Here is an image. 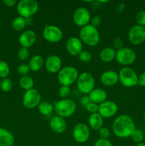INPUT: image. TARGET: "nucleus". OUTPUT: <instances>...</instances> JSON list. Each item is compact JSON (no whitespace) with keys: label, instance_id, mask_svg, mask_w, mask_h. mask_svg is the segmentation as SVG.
Instances as JSON below:
<instances>
[{"label":"nucleus","instance_id":"nucleus-38","mask_svg":"<svg viewBox=\"0 0 145 146\" xmlns=\"http://www.w3.org/2000/svg\"><path fill=\"white\" fill-rule=\"evenodd\" d=\"M112 46L114 47V49H117V50L123 48V41L121 38H115L112 41Z\"/></svg>","mask_w":145,"mask_h":146},{"label":"nucleus","instance_id":"nucleus-22","mask_svg":"<svg viewBox=\"0 0 145 146\" xmlns=\"http://www.w3.org/2000/svg\"><path fill=\"white\" fill-rule=\"evenodd\" d=\"M103 118L98 113L90 114L88 118V125L95 131H98L103 125Z\"/></svg>","mask_w":145,"mask_h":146},{"label":"nucleus","instance_id":"nucleus-9","mask_svg":"<svg viewBox=\"0 0 145 146\" xmlns=\"http://www.w3.org/2000/svg\"><path fill=\"white\" fill-rule=\"evenodd\" d=\"M136 58V53L130 48L123 47L121 49L116 51L115 59L120 65L125 66V67L133 64Z\"/></svg>","mask_w":145,"mask_h":146},{"label":"nucleus","instance_id":"nucleus-36","mask_svg":"<svg viewBox=\"0 0 145 146\" xmlns=\"http://www.w3.org/2000/svg\"><path fill=\"white\" fill-rule=\"evenodd\" d=\"M98 134L100 138L102 139H108L110 136V131L107 128L102 127L100 130H98Z\"/></svg>","mask_w":145,"mask_h":146},{"label":"nucleus","instance_id":"nucleus-43","mask_svg":"<svg viewBox=\"0 0 145 146\" xmlns=\"http://www.w3.org/2000/svg\"><path fill=\"white\" fill-rule=\"evenodd\" d=\"M3 3L8 7H13L16 4V0H4Z\"/></svg>","mask_w":145,"mask_h":146},{"label":"nucleus","instance_id":"nucleus-10","mask_svg":"<svg viewBox=\"0 0 145 146\" xmlns=\"http://www.w3.org/2000/svg\"><path fill=\"white\" fill-rule=\"evenodd\" d=\"M43 36L48 42L58 43L61 41L63 34L61 29L55 25H46L44 29Z\"/></svg>","mask_w":145,"mask_h":146},{"label":"nucleus","instance_id":"nucleus-5","mask_svg":"<svg viewBox=\"0 0 145 146\" xmlns=\"http://www.w3.org/2000/svg\"><path fill=\"white\" fill-rule=\"evenodd\" d=\"M76 82L78 91L85 95H88L95 88V78L89 72H82L79 74Z\"/></svg>","mask_w":145,"mask_h":146},{"label":"nucleus","instance_id":"nucleus-34","mask_svg":"<svg viewBox=\"0 0 145 146\" xmlns=\"http://www.w3.org/2000/svg\"><path fill=\"white\" fill-rule=\"evenodd\" d=\"M29 72H30V68L28 64H20V65L17 67V73H18L21 76L28 75Z\"/></svg>","mask_w":145,"mask_h":146},{"label":"nucleus","instance_id":"nucleus-35","mask_svg":"<svg viewBox=\"0 0 145 146\" xmlns=\"http://www.w3.org/2000/svg\"><path fill=\"white\" fill-rule=\"evenodd\" d=\"M136 21L137 25L145 27V11H139L136 15Z\"/></svg>","mask_w":145,"mask_h":146},{"label":"nucleus","instance_id":"nucleus-30","mask_svg":"<svg viewBox=\"0 0 145 146\" xmlns=\"http://www.w3.org/2000/svg\"><path fill=\"white\" fill-rule=\"evenodd\" d=\"M131 138L135 143H142L143 141L144 138V135L143 132L142 131L136 129L132 133Z\"/></svg>","mask_w":145,"mask_h":146},{"label":"nucleus","instance_id":"nucleus-45","mask_svg":"<svg viewBox=\"0 0 145 146\" xmlns=\"http://www.w3.org/2000/svg\"><path fill=\"white\" fill-rule=\"evenodd\" d=\"M136 146H145V143L143 142L139 143H137V145H136Z\"/></svg>","mask_w":145,"mask_h":146},{"label":"nucleus","instance_id":"nucleus-6","mask_svg":"<svg viewBox=\"0 0 145 146\" xmlns=\"http://www.w3.org/2000/svg\"><path fill=\"white\" fill-rule=\"evenodd\" d=\"M39 5L35 0H21L17 4V11L20 17L28 19L38 11Z\"/></svg>","mask_w":145,"mask_h":146},{"label":"nucleus","instance_id":"nucleus-23","mask_svg":"<svg viewBox=\"0 0 145 146\" xmlns=\"http://www.w3.org/2000/svg\"><path fill=\"white\" fill-rule=\"evenodd\" d=\"M116 51L112 47H105L100 53V58L105 63H109L115 59Z\"/></svg>","mask_w":145,"mask_h":146},{"label":"nucleus","instance_id":"nucleus-21","mask_svg":"<svg viewBox=\"0 0 145 146\" xmlns=\"http://www.w3.org/2000/svg\"><path fill=\"white\" fill-rule=\"evenodd\" d=\"M14 141V135L9 131L0 128V146H13Z\"/></svg>","mask_w":145,"mask_h":146},{"label":"nucleus","instance_id":"nucleus-2","mask_svg":"<svg viewBox=\"0 0 145 146\" xmlns=\"http://www.w3.org/2000/svg\"><path fill=\"white\" fill-rule=\"evenodd\" d=\"M80 39L82 43L89 46H95L98 45L100 39L99 31L97 27L89 24L82 27L79 33Z\"/></svg>","mask_w":145,"mask_h":146},{"label":"nucleus","instance_id":"nucleus-24","mask_svg":"<svg viewBox=\"0 0 145 146\" xmlns=\"http://www.w3.org/2000/svg\"><path fill=\"white\" fill-rule=\"evenodd\" d=\"M44 64V58L40 55H34L31 57L28 61V66H29L30 71L36 72L41 70Z\"/></svg>","mask_w":145,"mask_h":146},{"label":"nucleus","instance_id":"nucleus-44","mask_svg":"<svg viewBox=\"0 0 145 146\" xmlns=\"http://www.w3.org/2000/svg\"><path fill=\"white\" fill-rule=\"evenodd\" d=\"M125 4H124V3H121V4H119L117 7V12H121V11L125 9Z\"/></svg>","mask_w":145,"mask_h":146},{"label":"nucleus","instance_id":"nucleus-11","mask_svg":"<svg viewBox=\"0 0 145 146\" xmlns=\"http://www.w3.org/2000/svg\"><path fill=\"white\" fill-rule=\"evenodd\" d=\"M72 138L78 143H86L90 137V132L88 125L83 123H78L72 130Z\"/></svg>","mask_w":145,"mask_h":146},{"label":"nucleus","instance_id":"nucleus-41","mask_svg":"<svg viewBox=\"0 0 145 146\" xmlns=\"http://www.w3.org/2000/svg\"><path fill=\"white\" fill-rule=\"evenodd\" d=\"M138 84L141 86H145V72L138 76Z\"/></svg>","mask_w":145,"mask_h":146},{"label":"nucleus","instance_id":"nucleus-14","mask_svg":"<svg viewBox=\"0 0 145 146\" xmlns=\"http://www.w3.org/2000/svg\"><path fill=\"white\" fill-rule=\"evenodd\" d=\"M118 111V106L112 101H105L98 105V113L105 118H112L117 113Z\"/></svg>","mask_w":145,"mask_h":146},{"label":"nucleus","instance_id":"nucleus-8","mask_svg":"<svg viewBox=\"0 0 145 146\" xmlns=\"http://www.w3.org/2000/svg\"><path fill=\"white\" fill-rule=\"evenodd\" d=\"M41 102V96L39 91L36 88L26 91L23 96V106L27 109H34L37 108Z\"/></svg>","mask_w":145,"mask_h":146},{"label":"nucleus","instance_id":"nucleus-20","mask_svg":"<svg viewBox=\"0 0 145 146\" xmlns=\"http://www.w3.org/2000/svg\"><path fill=\"white\" fill-rule=\"evenodd\" d=\"M88 96L90 102L94 103L97 105H100L105 102L107 98V92L102 88H94Z\"/></svg>","mask_w":145,"mask_h":146},{"label":"nucleus","instance_id":"nucleus-4","mask_svg":"<svg viewBox=\"0 0 145 146\" xmlns=\"http://www.w3.org/2000/svg\"><path fill=\"white\" fill-rule=\"evenodd\" d=\"M78 71L75 67L68 66L61 68L58 73V81L61 86H69L75 83L78 78Z\"/></svg>","mask_w":145,"mask_h":146},{"label":"nucleus","instance_id":"nucleus-13","mask_svg":"<svg viewBox=\"0 0 145 146\" xmlns=\"http://www.w3.org/2000/svg\"><path fill=\"white\" fill-rule=\"evenodd\" d=\"M128 38L134 45H139L145 41V27L134 25L129 29Z\"/></svg>","mask_w":145,"mask_h":146},{"label":"nucleus","instance_id":"nucleus-28","mask_svg":"<svg viewBox=\"0 0 145 146\" xmlns=\"http://www.w3.org/2000/svg\"><path fill=\"white\" fill-rule=\"evenodd\" d=\"M10 73V68L9 64L4 61H0V78H7Z\"/></svg>","mask_w":145,"mask_h":146},{"label":"nucleus","instance_id":"nucleus-17","mask_svg":"<svg viewBox=\"0 0 145 146\" xmlns=\"http://www.w3.org/2000/svg\"><path fill=\"white\" fill-rule=\"evenodd\" d=\"M36 40V34L33 30H26L24 31L18 38V43L21 47L28 48L32 46Z\"/></svg>","mask_w":145,"mask_h":146},{"label":"nucleus","instance_id":"nucleus-40","mask_svg":"<svg viewBox=\"0 0 145 146\" xmlns=\"http://www.w3.org/2000/svg\"><path fill=\"white\" fill-rule=\"evenodd\" d=\"M101 22H102V20L99 16H94L92 18H91L90 24H92L94 27H98V26L100 25Z\"/></svg>","mask_w":145,"mask_h":146},{"label":"nucleus","instance_id":"nucleus-46","mask_svg":"<svg viewBox=\"0 0 145 146\" xmlns=\"http://www.w3.org/2000/svg\"><path fill=\"white\" fill-rule=\"evenodd\" d=\"M144 123H145V114L144 115Z\"/></svg>","mask_w":145,"mask_h":146},{"label":"nucleus","instance_id":"nucleus-25","mask_svg":"<svg viewBox=\"0 0 145 146\" xmlns=\"http://www.w3.org/2000/svg\"><path fill=\"white\" fill-rule=\"evenodd\" d=\"M38 111L42 115L48 116L54 111V106L48 101H41L38 105Z\"/></svg>","mask_w":145,"mask_h":146},{"label":"nucleus","instance_id":"nucleus-19","mask_svg":"<svg viewBox=\"0 0 145 146\" xmlns=\"http://www.w3.org/2000/svg\"><path fill=\"white\" fill-rule=\"evenodd\" d=\"M49 125L51 129L55 133H63L67 128V123L65 118L57 115L51 118Z\"/></svg>","mask_w":145,"mask_h":146},{"label":"nucleus","instance_id":"nucleus-31","mask_svg":"<svg viewBox=\"0 0 145 146\" xmlns=\"http://www.w3.org/2000/svg\"><path fill=\"white\" fill-rule=\"evenodd\" d=\"M71 94V88L69 86H61L58 90V95L61 97V99H65L68 98Z\"/></svg>","mask_w":145,"mask_h":146},{"label":"nucleus","instance_id":"nucleus-42","mask_svg":"<svg viewBox=\"0 0 145 146\" xmlns=\"http://www.w3.org/2000/svg\"><path fill=\"white\" fill-rule=\"evenodd\" d=\"M90 103V98L88 97V96H83L82 98H80V104L82 106H86L87 105Z\"/></svg>","mask_w":145,"mask_h":146},{"label":"nucleus","instance_id":"nucleus-7","mask_svg":"<svg viewBox=\"0 0 145 146\" xmlns=\"http://www.w3.org/2000/svg\"><path fill=\"white\" fill-rule=\"evenodd\" d=\"M119 81L122 86L127 88L136 86L138 84V75L130 67H124L119 71Z\"/></svg>","mask_w":145,"mask_h":146},{"label":"nucleus","instance_id":"nucleus-37","mask_svg":"<svg viewBox=\"0 0 145 146\" xmlns=\"http://www.w3.org/2000/svg\"><path fill=\"white\" fill-rule=\"evenodd\" d=\"M85 109L88 112H89L91 114L96 113L98 112V105L90 102L88 105L85 106Z\"/></svg>","mask_w":145,"mask_h":146},{"label":"nucleus","instance_id":"nucleus-3","mask_svg":"<svg viewBox=\"0 0 145 146\" xmlns=\"http://www.w3.org/2000/svg\"><path fill=\"white\" fill-rule=\"evenodd\" d=\"M76 111V104L75 101L70 98L61 99L54 105V111L57 115L62 118H69Z\"/></svg>","mask_w":145,"mask_h":146},{"label":"nucleus","instance_id":"nucleus-26","mask_svg":"<svg viewBox=\"0 0 145 146\" xmlns=\"http://www.w3.org/2000/svg\"><path fill=\"white\" fill-rule=\"evenodd\" d=\"M18 84H19L20 87L21 88H23L25 91H28V90L31 89V88H34V78L29 75L23 76L20 77Z\"/></svg>","mask_w":145,"mask_h":146},{"label":"nucleus","instance_id":"nucleus-12","mask_svg":"<svg viewBox=\"0 0 145 146\" xmlns=\"http://www.w3.org/2000/svg\"><path fill=\"white\" fill-rule=\"evenodd\" d=\"M72 20L75 25L82 28L90 23L91 14L88 9L78 7L72 14Z\"/></svg>","mask_w":145,"mask_h":146},{"label":"nucleus","instance_id":"nucleus-15","mask_svg":"<svg viewBox=\"0 0 145 146\" xmlns=\"http://www.w3.org/2000/svg\"><path fill=\"white\" fill-rule=\"evenodd\" d=\"M65 46L68 54L73 56H78L81 51H83L82 42L80 38L76 36H72L68 38L66 41Z\"/></svg>","mask_w":145,"mask_h":146},{"label":"nucleus","instance_id":"nucleus-1","mask_svg":"<svg viewBox=\"0 0 145 146\" xmlns=\"http://www.w3.org/2000/svg\"><path fill=\"white\" fill-rule=\"evenodd\" d=\"M112 132L119 138L131 137L132 133L136 130L133 119L127 115H120L114 120L112 126Z\"/></svg>","mask_w":145,"mask_h":146},{"label":"nucleus","instance_id":"nucleus-47","mask_svg":"<svg viewBox=\"0 0 145 146\" xmlns=\"http://www.w3.org/2000/svg\"><path fill=\"white\" fill-rule=\"evenodd\" d=\"M0 82H1V81H0Z\"/></svg>","mask_w":145,"mask_h":146},{"label":"nucleus","instance_id":"nucleus-39","mask_svg":"<svg viewBox=\"0 0 145 146\" xmlns=\"http://www.w3.org/2000/svg\"><path fill=\"white\" fill-rule=\"evenodd\" d=\"M94 146H113V145L108 139L100 138L95 142Z\"/></svg>","mask_w":145,"mask_h":146},{"label":"nucleus","instance_id":"nucleus-32","mask_svg":"<svg viewBox=\"0 0 145 146\" xmlns=\"http://www.w3.org/2000/svg\"><path fill=\"white\" fill-rule=\"evenodd\" d=\"M18 58L21 61H26L29 58V51L28 48L21 47V48L18 51Z\"/></svg>","mask_w":145,"mask_h":146},{"label":"nucleus","instance_id":"nucleus-29","mask_svg":"<svg viewBox=\"0 0 145 146\" xmlns=\"http://www.w3.org/2000/svg\"><path fill=\"white\" fill-rule=\"evenodd\" d=\"M13 87V83L11 80L9 78H3L0 82V88L4 92H9Z\"/></svg>","mask_w":145,"mask_h":146},{"label":"nucleus","instance_id":"nucleus-18","mask_svg":"<svg viewBox=\"0 0 145 146\" xmlns=\"http://www.w3.org/2000/svg\"><path fill=\"white\" fill-rule=\"evenodd\" d=\"M100 81L102 85L105 86H113L119 81L118 73L113 70H108V71H104L101 74Z\"/></svg>","mask_w":145,"mask_h":146},{"label":"nucleus","instance_id":"nucleus-16","mask_svg":"<svg viewBox=\"0 0 145 146\" xmlns=\"http://www.w3.org/2000/svg\"><path fill=\"white\" fill-rule=\"evenodd\" d=\"M44 64L47 71L51 74L58 73L62 68L61 58L57 55H51L48 56Z\"/></svg>","mask_w":145,"mask_h":146},{"label":"nucleus","instance_id":"nucleus-27","mask_svg":"<svg viewBox=\"0 0 145 146\" xmlns=\"http://www.w3.org/2000/svg\"><path fill=\"white\" fill-rule=\"evenodd\" d=\"M26 19L23 18L21 17H16L12 21V28L14 31H21L24 29V28L26 26Z\"/></svg>","mask_w":145,"mask_h":146},{"label":"nucleus","instance_id":"nucleus-33","mask_svg":"<svg viewBox=\"0 0 145 146\" xmlns=\"http://www.w3.org/2000/svg\"><path fill=\"white\" fill-rule=\"evenodd\" d=\"M78 58H79V59L82 62L88 63L89 61H91V59H92V55H91V54L89 51L83 50V51H81L80 54L78 55Z\"/></svg>","mask_w":145,"mask_h":146}]
</instances>
